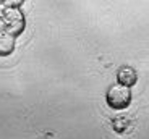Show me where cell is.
<instances>
[{"instance_id": "cell-3", "label": "cell", "mask_w": 149, "mask_h": 139, "mask_svg": "<svg viewBox=\"0 0 149 139\" xmlns=\"http://www.w3.org/2000/svg\"><path fill=\"white\" fill-rule=\"evenodd\" d=\"M136 79H138V76H136V73H134L133 68L130 66H123L120 68V71H118V83L122 84V86H133L134 83H136Z\"/></svg>"}, {"instance_id": "cell-2", "label": "cell", "mask_w": 149, "mask_h": 139, "mask_svg": "<svg viewBox=\"0 0 149 139\" xmlns=\"http://www.w3.org/2000/svg\"><path fill=\"white\" fill-rule=\"evenodd\" d=\"M130 99H131L130 87L122 86V84L112 86L107 92V104L112 109H117V110L127 109L130 105Z\"/></svg>"}, {"instance_id": "cell-4", "label": "cell", "mask_w": 149, "mask_h": 139, "mask_svg": "<svg viewBox=\"0 0 149 139\" xmlns=\"http://www.w3.org/2000/svg\"><path fill=\"white\" fill-rule=\"evenodd\" d=\"M15 47V39L8 34H0V55H8L13 52Z\"/></svg>"}, {"instance_id": "cell-1", "label": "cell", "mask_w": 149, "mask_h": 139, "mask_svg": "<svg viewBox=\"0 0 149 139\" xmlns=\"http://www.w3.org/2000/svg\"><path fill=\"white\" fill-rule=\"evenodd\" d=\"M19 7L21 2H3L0 3V34H18L19 31L24 28V18L23 13L18 8H11Z\"/></svg>"}, {"instance_id": "cell-5", "label": "cell", "mask_w": 149, "mask_h": 139, "mask_svg": "<svg viewBox=\"0 0 149 139\" xmlns=\"http://www.w3.org/2000/svg\"><path fill=\"white\" fill-rule=\"evenodd\" d=\"M127 124H128V120H125V118H117V120H113V128H115L118 133L125 131Z\"/></svg>"}]
</instances>
